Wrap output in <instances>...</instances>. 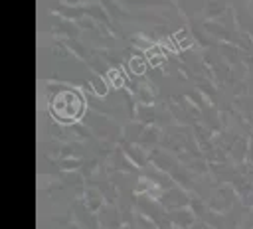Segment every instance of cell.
<instances>
[{"label":"cell","mask_w":253,"mask_h":229,"mask_svg":"<svg viewBox=\"0 0 253 229\" xmlns=\"http://www.w3.org/2000/svg\"><path fill=\"white\" fill-rule=\"evenodd\" d=\"M132 69H134L136 73H140V69H142V67H140V63H138V57H136V59L132 61Z\"/></svg>","instance_id":"obj_4"},{"label":"cell","mask_w":253,"mask_h":229,"mask_svg":"<svg viewBox=\"0 0 253 229\" xmlns=\"http://www.w3.org/2000/svg\"><path fill=\"white\" fill-rule=\"evenodd\" d=\"M109 75H111V81H115V85H117V87H119V85H123V77H121V73H119V71H111Z\"/></svg>","instance_id":"obj_3"},{"label":"cell","mask_w":253,"mask_h":229,"mask_svg":"<svg viewBox=\"0 0 253 229\" xmlns=\"http://www.w3.org/2000/svg\"><path fill=\"white\" fill-rule=\"evenodd\" d=\"M93 87L97 89L99 95H105V93H107V87H105V83H103L101 77H95V79H93Z\"/></svg>","instance_id":"obj_2"},{"label":"cell","mask_w":253,"mask_h":229,"mask_svg":"<svg viewBox=\"0 0 253 229\" xmlns=\"http://www.w3.org/2000/svg\"><path fill=\"white\" fill-rule=\"evenodd\" d=\"M83 109H85V101L73 89L59 91L53 97V101H51V113H53V116L59 118V120H63V122L77 120L83 114Z\"/></svg>","instance_id":"obj_1"}]
</instances>
